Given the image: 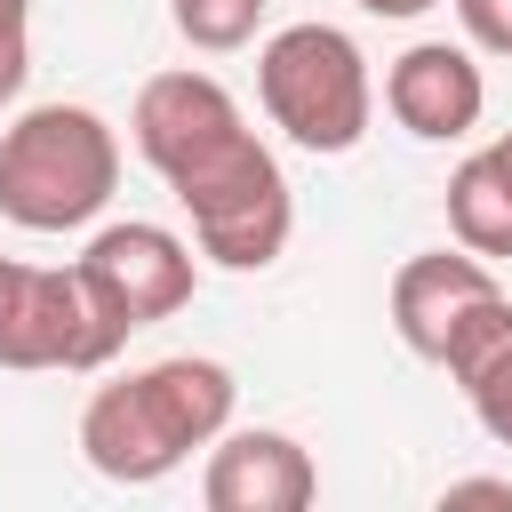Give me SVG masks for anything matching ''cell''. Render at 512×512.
<instances>
[{
	"mask_svg": "<svg viewBox=\"0 0 512 512\" xmlns=\"http://www.w3.org/2000/svg\"><path fill=\"white\" fill-rule=\"evenodd\" d=\"M456 496H488V504H512V480H456V488H448V504H456Z\"/></svg>",
	"mask_w": 512,
	"mask_h": 512,
	"instance_id": "9a60e30c",
	"label": "cell"
},
{
	"mask_svg": "<svg viewBox=\"0 0 512 512\" xmlns=\"http://www.w3.org/2000/svg\"><path fill=\"white\" fill-rule=\"evenodd\" d=\"M504 288H496V272H488V256H472V248H432V256H408L400 272H392V328H400V344L416 352V360H448V344L464 336V320L480 312V304H496Z\"/></svg>",
	"mask_w": 512,
	"mask_h": 512,
	"instance_id": "52a82bcc",
	"label": "cell"
},
{
	"mask_svg": "<svg viewBox=\"0 0 512 512\" xmlns=\"http://www.w3.org/2000/svg\"><path fill=\"white\" fill-rule=\"evenodd\" d=\"M120 184V136L88 104H32L0 128V216L24 232H80Z\"/></svg>",
	"mask_w": 512,
	"mask_h": 512,
	"instance_id": "3957f363",
	"label": "cell"
},
{
	"mask_svg": "<svg viewBox=\"0 0 512 512\" xmlns=\"http://www.w3.org/2000/svg\"><path fill=\"white\" fill-rule=\"evenodd\" d=\"M264 8L272 0H176V32L192 48H208V56H224V48H248L256 40Z\"/></svg>",
	"mask_w": 512,
	"mask_h": 512,
	"instance_id": "7c38bea8",
	"label": "cell"
},
{
	"mask_svg": "<svg viewBox=\"0 0 512 512\" xmlns=\"http://www.w3.org/2000/svg\"><path fill=\"white\" fill-rule=\"evenodd\" d=\"M24 72H32V24H0V104H16Z\"/></svg>",
	"mask_w": 512,
	"mask_h": 512,
	"instance_id": "5bb4252c",
	"label": "cell"
},
{
	"mask_svg": "<svg viewBox=\"0 0 512 512\" xmlns=\"http://www.w3.org/2000/svg\"><path fill=\"white\" fill-rule=\"evenodd\" d=\"M440 368H448V376H456V392L472 400L480 432H488L496 448H512V296L480 304V312L464 320V336L448 344V360H440Z\"/></svg>",
	"mask_w": 512,
	"mask_h": 512,
	"instance_id": "30bf717a",
	"label": "cell"
},
{
	"mask_svg": "<svg viewBox=\"0 0 512 512\" xmlns=\"http://www.w3.org/2000/svg\"><path fill=\"white\" fill-rule=\"evenodd\" d=\"M496 144H504V152H512V136H496Z\"/></svg>",
	"mask_w": 512,
	"mask_h": 512,
	"instance_id": "e0dca14e",
	"label": "cell"
},
{
	"mask_svg": "<svg viewBox=\"0 0 512 512\" xmlns=\"http://www.w3.org/2000/svg\"><path fill=\"white\" fill-rule=\"evenodd\" d=\"M256 96H264L272 128L304 152H352L376 112L368 56L336 24H280L256 56Z\"/></svg>",
	"mask_w": 512,
	"mask_h": 512,
	"instance_id": "277c9868",
	"label": "cell"
},
{
	"mask_svg": "<svg viewBox=\"0 0 512 512\" xmlns=\"http://www.w3.org/2000/svg\"><path fill=\"white\" fill-rule=\"evenodd\" d=\"M384 112H392L408 136H424V144H456V136L480 128L488 80H480L472 48H456V40H416V48L392 56V72H384Z\"/></svg>",
	"mask_w": 512,
	"mask_h": 512,
	"instance_id": "9c48e42d",
	"label": "cell"
},
{
	"mask_svg": "<svg viewBox=\"0 0 512 512\" xmlns=\"http://www.w3.org/2000/svg\"><path fill=\"white\" fill-rule=\"evenodd\" d=\"M200 496H208V512H304V504L320 496V472H312L304 440L264 432V424H248V432L224 424V432L208 440Z\"/></svg>",
	"mask_w": 512,
	"mask_h": 512,
	"instance_id": "ba28073f",
	"label": "cell"
},
{
	"mask_svg": "<svg viewBox=\"0 0 512 512\" xmlns=\"http://www.w3.org/2000/svg\"><path fill=\"white\" fill-rule=\"evenodd\" d=\"M128 336L96 312V296L80 288L72 264H16L0 256V368H64V376H88L120 352Z\"/></svg>",
	"mask_w": 512,
	"mask_h": 512,
	"instance_id": "5b68a950",
	"label": "cell"
},
{
	"mask_svg": "<svg viewBox=\"0 0 512 512\" xmlns=\"http://www.w3.org/2000/svg\"><path fill=\"white\" fill-rule=\"evenodd\" d=\"M448 232L472 256H512V152L504 144H480L448 176Z\"/></svg>",
	"mask_w": 512,
	"mask_h": 512,
	"instance_id": "8fae6325",
	"label": "cell"
},
{
	"mask_svg": "<svg viewBox=\"0 0 512 512\" xmlns=\"http://www.w3.org/2000/svg\"><path fill=\"white\" fill-rule=\"evenodd\" d=\"M72 272H80V288L96 296V312L120 328V336H136V328H152V320H168V312H184L192 304V240H176L168 224H104L80 256H72Z\"/></svg>",
	"mask_w": 512,
	"mask_h": 512,
	"instance_id": "8992f818",
	"label": "cell"
},
{
	"mask_svg": "<svg viewBox=\"0 0 512 512\" xmlns=\"http://www.w3.org/2000/svg\"><path fill=\"white\" fill-rule=\"evenodd\" d=\"M368 16H392V24H408V16H424V8H440V0H360Z\"/></svg>",
	"mask_w": 512,
	"mask_h": 512,
	"instance_id": "2e32d148",
	"label": "cell"
},
{
	"mask_svg": "<svg viewBox=\"0 0 512 512\" xmlns=\"http://www.w3.org/2000/svg\"><path fill=\"white\" fill-rule=\"evenodd\" d=\"M136 152L160 168L176 208L192 216V248L224 272H264L280 264L296 232V200L248 112L216 72H152L128 112Z\"/></svg>",
	"mask_w": 512,
	"mask_h": 512,
	"instance_id": "6da1fadb",
	"label": "cell"
},
{
	"mask_svg": "<svg viewBox=\"0 0 512 512\" xmlns=\"http://www.w3.org/2000/svg\"><path fill=\"white\" fill-rule=\"evenodd\" d=\"M232 400H240V384H232L224 360H200V352L152 360V368L88 392L80 456H88V472H104L120 488H152L232 424Z\"/></svg>",
	"mask_w": 512,
	"mask_h": 512,
	"instance_id": "7a4b0ae2",
	"label": "cell"
},
{
	"mask_svg": "<svg viewBox=\"0 0 512 512\" xmlns=\"http://www.w3.org/2000/svg\"><path fill=\"white\" fill-rule=\"evenodd\" d=\"M456 24H464V40H472V48L512 56V0H456Z\"/></svg>",
	"mask_w": 512,
	"mask_h": 512,
	"instance_id": "4fadbf2b",
	"label": "cell"
}]
</instances>
